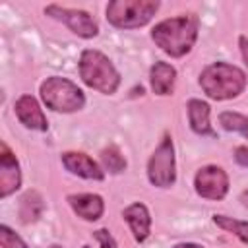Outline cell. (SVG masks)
Here are the masks:
<instances>
[{
    "mask_svg": "<svg viewBox=\"0 0 248 248\" xmlns=\"http://www.w3.org/2000/svg\"><path fill=\"white\" fill-rule=\"evenodd\" d=\"M198 27L200 21L194 14H182L155 23L151 29V39L170 58H182L194 48Z\"/></svg>",
    "mask_w": 248,
    "mask_h": 248,
    "instance_id": "1",
    "label": "cell"
},
{
    "mask_svg": "<svg viewBox=\"0 0 248 248\" xmlns=\"http://www.w3.org/2000/svg\"><path fill=\"white\" fill-rule=\"evenodd\" d=\"M203 93L213 101L236 99L246 89V74L229 62H213L200 74Z\"/></svg>",
    "mask_w": 248,
    "mask_h": 248,
    "instance_id": "2",
    "label": "cell"
},
{
    "mask_svg": "<svg viewBox=\"0 0 248 248\" xmlns=\"http://www.w3.org/2000/svg\"><path fill=\"white\" fill-rule=\"evenodd\" d=\"M79 78L81 81L103 93V95H114L120 87V72L114 68L110 58L95 48H85L79 54Z\"/></svg>",
    "mask_w": 248,
    "mask_h": 248,
    "instance_id": "3",
    "label": "cell"
},
{
    "mask_svg": "<svg viewBox=\"0 0 248 248\" xmlns=\"http://www.w3.org/2000/svg\"><path fill=\"white\" fill-rule=\"evenodd\" d=\"M43 103L54 112H78L85 107L83 91L68 78L50 76L39 87Z\"/></svg>",
    "mask_w": 248,
    "mask_h": 248,
    "instance_id": "4",
    "label": "cell"
},
{
    "mask_svg": "<svg viewBox=\"0 0 248 248\" xmlns=\"http://www.w3.org/2000/svg\"><path fill=\"white\" fill-rule=\"evenodd\" d=\"M157 0H112L107 4V21L116 29H138L151 21L159 10Z\"/></svg>",
    "mask_w": 248,
    "mask_h": 248,
    "instance_id": "5",
    "label": "cell"
},
{
    "mask_svg": "<svg viewBox=\"0 0 248 248\" xmlns=\"http://www.w3.org/2000/svg\"><path fill=\"white\" fill-rule=\"evenodd\" d=\"M147 180L157 188H170L176 182L174 143L169 134L163 136L147 161Z\"/></svg>",
    "mask_w": 248,
    "mask_h": 248,
    "instance_id": "6",
    "label": "cell"
},
{
    "mask_svg": "<svg viewBox=\"0 0 248 248\" xmlns=\"http://www.w3.org/2000/svg\"><path fill=\"white\" fill-rule=\"evenodd\" d=\"M45 14L56 21H62L70 31L81 39H93L99 35V25L91 14L85 10H74V8H62L58 4H48L45 8Z\"/></svg>",
    "mask_w": 248,
    "mask_h": 248,
    "instance_id": "7",
    "label": "cell"
},
{
    "mask_svg": "<svg viewBox=\"0 0 248 248\" xmlns=\"http://www.w3.org/2000/svg\"><path fill=\"white\" fill-rule=\"evenodd\" d=\"M196 194L203 200H223L229 192V176L219 165H205L194 176Z\"/></svg>",
    "mask_w": 248,
    "mask_h": 248,
    "instance_id": "8",
    "label": "cell"
},
{
    "mask_svg": "<svg viewBox=\"0 0 248 248\" xmlns=\"http://www.w3.org/2000/svg\"><path fill=\"white\" fill-rule=\"evenodd\" d=\"M60 161L68 172L81 176L85 180H103L105 178V169L83 151H64Z\"/></svg>",
    "mask_w": 248,
    "mask_h": 248,
    "instance_id": "9",
    "label": "cell"
},
{
    "mask_svg": "<svg viewBox=\"0 0 248 248\" xmlns=\"http://www.w3.org/2000/svg\"><path fill=\"white\" fill-rule=\"evenodd\" d=\"M21 186V170L16 155L2 141L0 143V198L12 196Z\"/></svg>",
    "mask_w": 248,
    "mask_h": 248,
    "instance_id": "10",
    "label": "cell"
},
{
    "mask_svg": "<svg viewBox=\"0 0 248 248\" xmlns=\"http://www.w3.org/2000/svg\"><path fill=\"white\" fill-rule=\"evenodd\" d=\"M14 110H16L17 120L25 128L35 130V132H46L48 130V120H46V116H45L39 101L33 95H21L16 101Z\"/></svg>",
    "mask_w": 248,
    "mask_h": 248,
    "instance_id": "11",
    "label": "cell"
},
{
    "mask_svg": "<svg viewBox=\"0 0 248 248\" xmlns=\"http://www.w3.org/2000/svg\"><path fill=\"white\" fill-rule=\"evenodd\" d=\"M122 219L128 223L136 242H145L151 232V213L145 203L134 202L122 209Z\"/></svg>",
    "mask_w": 248,
    "mask_h": 248,
    "instance_id": "12",
    "label": "cell"
},
{
    "mask_svg": "<svg viewBox=\"0 0 248 248\" xmlns=\"http://www.w3.org/2000/svg\"><path fill=\"white\" fill-rule=\"evenodd\" d=\"M68 203L83 221H97L105 213V202L99 194H70Z\"/></svg>",
    "mask_w": 248,
    "mask_h": 248,
    "instance_id": "13",
    "label": "cell"
},
{
    "mask_svg": "<svg viewBox=\"0 0 248 248\" xmlns=\"http://www.w3.org/2000/svg\"><path fill=\"white\" fill-rule=\"evenodd\" d=\"M149 83H151V89L155 95H161V97L172 95L174 85H176L174 66H170L169 62L157 60L149 70Z\"/></svg>",
    "mask_w": 248,
    "mask_h": 248,
    "instance_id": "14",
    "label": "cell"
},
{
    "mask_svg": "<svg viewBox=\"0 0 248 248\" xmlns=\"http://www.w3.org/2000/svg\"><path fill=\"white\" fill-rule=\"evenodd\" d=\"M186 108H188V122H190L192 132H196L198 136H215V132L211 128V122H209L211 108L205 101L190 99Z\"/></svg>",
    "mask_w": 248,
    "mask_h": 248,
    "instance_id": "15",
    "label": "cell"
},
{
    "mask_svg": "<svg viewBox=\"0 0 248 248\" xmlns=\"http://www.w3.org/2000/svg\"><path fill=\"white\" fill-rule=\"evenodd\" d=\"M43 209H45L43 196L37 190H29L23 194L19 202V217L23 223H35L43 215Z\"/></svg>",
    "mask_w": 248,
    "mask_h": 248,
    "instance_id": "16",
    "label": "cell"
},
{
    "mask_svg": "<svg viewBox=\"0 0 248 248\" xmlns=\"http://www.w3.org/2000/svg\"><path fill=\"white\" fill-rule=\"evenodd\" d=\"M213 223H215L219 229H223V231L234 234L240 242H244V244L248 246V221H238V219H232V217L215 213V215H213Z\"/></svg>",
    "mask_w": 248,
    "mask_h": 248,
    "instance_id": "17",
    "label": "cell"
},
{
    "mask_svg": "<svg viewBox=\"0 0 248 248\" xmlns=\"http://www.w3.org/2000/svg\"><path fill=\"white\" fill-rule=\"evenodd\" d=\"M219 124L227 132H238L248 140V116L232 110H225L219 114Z\"/></svg>",
    "mask_w": 248,
    "mask_h": 248,
    "instance_id": "18",
    "label": "cell"
},
{
    "mask_svg": "<svg viewBox=\"0 0 248 248\" xmlns=\"http://www.w3.org/2000/svg\"><path fill=\"white\" fill-rule=\"evenodd\" d=\"M101 163H103V169L112 174H120L126 169V159L116 145H108L101 151Z\"/></svg>",
    "mask_w": 248,
    "mask_h": 248,
    "instance_id": "19",
    "label": "cell"
},
{
    "mask_svg": "<svg viewBox=\"0 0 248 248\" xmlns=\"http://www.w3.org/2000/svg\"><path fill=\"white\" fill-rule=\"evenodd\" d=\"M0 246L2 248H29L25 240L16 234L8 225H0Z\"/></svg>",
    "mask_w": 248,
    "mask_h": 248,
    "instance_id": "20",
    "label": "cell"
},
{
    "mask_svg": "<svg viewBox=\"0 0 248 248\" xmlns=\"http://www.w3.org/2000/svg\"><path fill=\"white\" fill-rule=\"evenodd\" d=\"M93 236L97 238L101 248H118V244H116V240L108 229H97V231H93Z\"/></svg>",
    "mask_w": 248,
    "mask_h": 248,
    "instance_id": "21",
    "label": "cell"
},
{
    "mask_svg": "<svg viewBox=\"0 0 248 248\" xmlns=\"http://www.w3.org/2000/svg\"><path fill=\"white\" fill-rule=\"evenodd\" d=\"M234 161L240 167H248V145H238L234 149Z\"/></svg>",
    "mask_w": 248,
    "mask_h": 248,
    "instance_id": "22",
    "label": "cell"
},
{
    "mask_svg": "<svg viewBox=\"0 0 248 248\" xmlns=\"http://www.w3.org/2000/svg\"><path fill=\"white\" fill-rule=\"evenodd\" d=\"M238 45H240V54H242V58H244V62L248 66V37L240 35L238 37Z\"/></svg>",
    "mask_w": 248,
    "mask_h": 248,
    "instance_id": "23",
    "label": "cell"
},
{
    "mask_svg": "<svg viewBox=\"0 0 248 248\" xmlns=\"http://www.w3.org/2000/svg\"><path fill=\"white\" fill-rule=\"evenodd\" d=\"M172 248H205V246L196 244V242H178V244H174Z\"/></svg>",
    "mask_w": 248,
    "mask_h": 248,
    "instance_id": "24",
    "label": "cell"
},
{
    "mask_svg": "<svg viewBox=\"0 0 248 248\" xmlns=\"http://www.w3.org/2000/svg\"><path fill=\"white\" fill-rule=\"evenodd\" d=\"M240 202H242V205L248 209V190H244V192L240 194Z\"/></svg>",
    "mask_w": 248,
    "mask_h": 248,
    "instance_id": "25",
    "label": "cell"
},
{
    "mask_svg": "<svg viewBox=\"0 0 248 248\" xmlns=\"http://www.w3.org/2000/svg\"><path fill=\"white\" fill-rule=\"evenodd\" d=\"M48 248H62V246H58V244H52V246H48Z\"/></svg>",
    "mask_w": 248,
    "mask_h": 248,
    "instance_id": "26",
    "label": "cell"
},
{
    "mask_svg": "<svg viewBox=\"0 0 248 248\" xmlns=\"http://www.w3.org/2000/svg\"><path fill=\"white\" fill-rule=\"evenodd\" d=\"M81 248H91V246H87V244H85V246H81Z\"/></svg>",
    "mask_w": 248,
    "mask_h": 248,
    "instance_id": "27",
    "label": "cell"
}]
</instances>
